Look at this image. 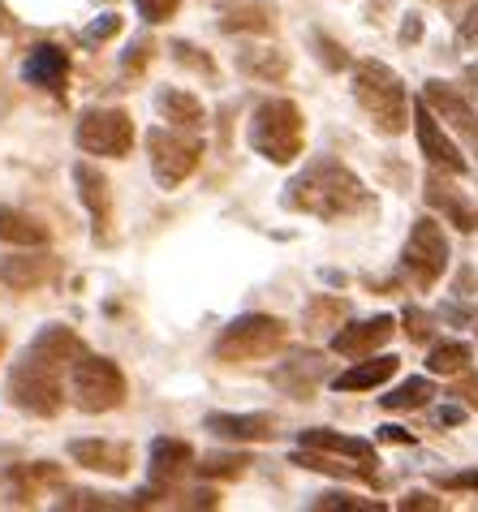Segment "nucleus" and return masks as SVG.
I'll list each match as a JSON object with an SVG mask.
<instances>
[{"instance_id": "obj_1", "label": "nucleus", "mask_w": 478, "mask_h": 512, "mask_svg": "<svg viewBox=\"0 0 478 512\" xmlns=\"http://www.w3.org/2000/svg\"><path fill=\"white\" fill-rule=\"evenodd\" d=\"M285 207L315 220H349L371 211L375 198L345 164H336L332 155H319L285 186Z\"/></svg>"}, {"instance_id": "obj_2", "label": "nucleus", "mask_w": 478, "mask_h": 512, "mask_svg": "<svg viewBox=\"0 0 478 512\" xmlns=\"http://www.w3.org/2000/svg\"><path fill=\"white\" fill-rule=\"evenodd\" d=\"M65 371L69 366L61 358H52V353L26 345L22 362L13 366L9 375V401L22 409V414L31 418H56L65 405Z\"/></svg>"}, {"instance_id": "obj_3", "label": "nucleus", "mask_w": 478, "mask_h": 512, "mask_svg": "<svg viewBox=\"0 0 478 512\" xmlns=\"http://www.w3.org/2000/svg\"><path fill=\"white\" fill-rule=\"evenodd\" d=\"M354 99L371 117L375 134L397 138L410 130V95H405V82L384 61H362L354 69Z\"/></svg>"}, {"instance_id": "obj_4", "label": "nucleus", "mask_w": 478, "mask_h": 512, "mask_svg": "<svg viewBox=\"0 0 478 512\" xmlns=\"http://www.w3.org/2000/svg\"><path fill=\"white\" fill-rule=\"evenodd\" d=\"M250 147L267 164H293L306 147V121L293 99H263L250 117Z\"/></svg>"}, {"instance_id": "obj_5", "label": "nucleus", "mask_w": 478, "mask_h": 512, "mask_svg": "<svg viewBox=\"0 0 478 512\" xmlns=\"http://www.w3.org/2000/svg\"><path fill=\"white\" fill-rule=\"evenodd\" d=\"M69 392L82 414H108V409L125 405V375L112 358L82 349L74 366H69Z\"/></svg>"}, {"instance_id": "obj_6", "label": "nucleus", "mask_w": 478, "mask_h": 512, "mask_svg": "<svg viewBox=\"0 0 478 512\" xmlns=\"http://www.w3.org/2000/svg\"><path fill=\"white\" fill-rule=\"evenodd\" d=\"M289 327L276 315H237L216 340V358L229 366H246L259 358H272V353L285 345Z\"/></svg>"}, {"instance_id": "obj_7", "label": "nucleus", "mask_w": 478, "mask_h": 512, "mask_svg": "<svg viewBox=\"0 0 478 512\" xmlns=\"http://www.w3.org/2000/svg\"><path fill=\"white\" fill-rule=\"evenodd\" d=\"M147 151H151V173H156V181L164 190H177L203 160V142L194 138V130L186 134V130H177V125H168V130H151L147 134Z\"/></svg>"}, {"instance_id": "obj_8", "label": "nucleus", "mask_w": 478, "mask_h": 512, "mask_svg": "<svg viewBox=\"0 0 478 512\" xmlns=\"http://www.w3.org/2000/svg\"><path fill=\"white\" fill-rule=\"evenodd\" d=\"M78 147L87 155H104V160H121L134 147V121L125 108H87L78 117Z\"/></svg>"}, {"instance_id": "obj_9", "label": "nucleus", "mask_w": 478, "mask_h": 512, "mask_svg": "<svg viewBox=\"0 0 478 512\" xmlns=\"http://www.w3.org/2000/svg\"><path fill=\"white\" fill-rule=\"evenodd\" d=\"M401 267L414 276L418 289H431V284L444 276V267H448V237H444V229L431 216L414 220L410 237H405V250H401Z\"/></svg>"}, {"instance_id": "obj_10", "label": "nucleus", "mask_w": 478, "mask_h": 512, "mask_svg": "<svg viewBox=\"0 0 478 512\" xmlns=\"http://www.w3.org/2000/svg\"><path fill=\"white\" fill-rule=\"evenodd\" d=\"M410 112H414V134H418V147H423V155L435 164V168H444V173H453V177H461L466 173V155L457 151V142L448 138L444 130H440V117L431 112V104L423 95L410 104Z\"/></svg>"}, {"instance_id": "obj_11", "label": "nucleus", "mask_w": 478, "mask_h": 512, "mask_svg": "<svg viewBox=\"0 0 478 512\" xmlns=\"http://www.w3.org/2000/svg\"><path fill=\"white\" fill-rule=\"evenodd\" d=\"M423 99L431 104L435 117H444L448 125H453V134L478 155V112L470 108V99H466V95H457V91L448 87V82H440V78L423 82Z\"/></svg>"}, {"instance_id": "obj_12", "label": "nucleus", "mask_w": 478, "mask_h": 512, "mask_svg": "<svg viewBox=\"0 0 478 512\" xmlns=\"http://www.w3.org/2000/svg\"><path fill=\"white\" fill-rule=\"evenodd\" d=\"M392 332H397V319H392V315L341 323V327H336V336H332V353H341V358H371L375 349L388 345Z\"/></svg>"}, {"instance_id": "obj_13", "label": "nucleus", "mask_w": 478, "mask_h": 512, "mask_svg": "<svg viewBox=\"0 0 478 512\" xmlns=\"http://www.w3.org/2000/svg\"><path fill=\"white\" fill-rule=\"evenodd\" d=\"M423 198H427V207H431V211H440V216L453 224L457 233H474V229H478V207L470 203V194H466V190H457L453 181L440 173V168H435V173L427 177Z\"/></svg>"}, {"instance_id": "obj_14", "label": "nucleus", "mask_w": 478, "mask_h": 512, "mask_svg": "<svg viewBox=\"0 0 478 512\" xmlns=\"http://www.w3.org/2000/svg\"><path fill=\"white\" fill-rule=\"evenodd\" d=\"M323 375H328V362H323L319 353H293L289 362H280L272 371V383L285 396H293V401H311Z\"/></svg>"}, {"instance_id": "obj_15", "label": "nucleus", "mask_w": 478, "mask_h": 512, "mask_svg": "<svg viewBox=\"0 0 478 512\" xmlns=\"http://www.w3.org/2000/svg\"><path fill=\"white\" fill-rule=\"evenodd\" d=\"M69 457H74L82 469H95V474H108V478L130 474V465H134L130 444H117V439H74V444H69Z\"/></svg>"}, {"instance_id": "obj_16", "label": "nucleus", "mask_w": 478, "mask_h": 512, "mask_svg": "<svg viewBox=\"0 0 478 512\" xmlns=\"http://www.w3.org/2000/svg\"><path fill=\"white\" fill-rule=\"evenodd\" d=\"M74 186H78V198L91 211L95 241H108V224H112V186H108V177L95 164H82L78 160L74 164Z\"/></svg>"}, {"instance_id": "obj_17", "label": "nucleus", "mask_w": 478, "mask_h": 512, "mask_svg": "<svg viewBox=\"0 0 478 512\" xmlns=\"http://www.w3.org/2000/svg\"><path fill=\"white\" fill-rule=\"evenodd\" d=\"M22 78L39 91H52V95H65V82H69V52L56 48V44H35L22 61Z\"/></svg>"}, {"instance_id": "obj_18", "label": "nucleus", "mask_w": 478, "mask_h": 512, "mask_svg": "<svg viewBox=\"0 0 478 512\" xmlns=\"http://www.w3.org/2000/svg\"><path fill=\"white\" fill-rule=\"evenodd\" d=\"M61 263L52 254H9L0 259V280L9 284L13 293H31V289H44L48 280H56Z\"/></svg>"}, {"instance_id": "obj_19", "label": "nucleus", "mask_w": 478, "mask_h": 512, "mask_svg": "<svg viewBox=\"0 0 478 512\" xmlns=\"http://www.w3.org/2000/svg\"><path fill=\"white\" fill-rule=\"evenodd\" d=\"M220 31L229 35H272L276 31V5L272 0H237L220 9Z\"/></svg>"}, {"instance_id": "obj_20", "label": "nucleus", "mask_w": 478, "mask_h": 512, "mask_svg": "<svg viewBox=\"0 0 478 512\" xmlns=\"http://www.w3.org/2000/svg\"><path fill=\"white\" fill-rule=\"evenodd\" d=\"M203 426L220 439H233V444H263V439H276V422L267 414H207Z\"/></svg>"}, {"instance_id": "obj_21", "label": "nucleus", "mask_w": 478, "mask_h": 512, "mask_svg": "<svg viewBox=\"0 0 478 512\" xmlns=\"http://www.w3.org/2000/svg\"><path fill=\"white\" fill-rule=\"evenodd\" d=\"M298 444H302V448L332 452V457H345V461H379L371 439L341 435V431H328V426H311V431H302V435H298Z\"/></svg>"}, {"instance_id": "obj_22", "label": "nucleus", "mask_w": 478, "mask_h": 512, "mask_svg": "<svg viewBox=\"0 0 478 512\" xmlns=\"http://www.w3.org/2000/svg\"><path fill=\"white\" fill-rule=\"evenodd\" d=\"M293 465L315 469V474H336V478H349V482H379L375 478V465L379 461H349L345 465V457H332V452H319V448L293 452Z\"/></svg>"}, {"instance_id": "obj_23", "label": "nucleus", "mask_w": 478, "mask_h": 512, "mask_svg": "<svg viewBox=\"0 0 478 512\" xmlns=\"http://www.w3.org/2000/svg\"><path fill=\"white\" fill-rule=\"evenodd\" d=\"M392 375H397V358L392 353H371L367 362H358V366H349V371H341L332 379V388L336 392H367V388H379V383H388Z\"/></svg>"}, {"instance_id": "obj_24", "label": "nucleus", "mask_w": 478, "mask_h": 512, "mask_svg": "<svg viewBox=\"0 0 478 512\" xmlns=\"http://www.w3.org/2000/svg\"><path fill=\"white\" fill-rule=\"evenodd\" d=\"M0 482H5V491H9L13 504H31L44 482H61V469H52L48 461H39V465H13V469L0 474Z\"/></svg>"}, {"instance_id": "obj_25", "label": "nucleus", "mask_w": 478, "mask_h": 512, "mask_svg": "<svg viewBox=\"0 0 478 512\" xmlns=\"http://www.w3.org/2000/svg\"><path fill=\"white\" fill-rule=\"evenodd\" d=\"M194 465V448L186 444V439H168V435H160L156 444H151V478L160 482H173V478H181L186 469Z\"/></svg>"}, {"instance_id": "obj_26", "label": "nucleus", "mask_w": 478, "mask_h": 512, "mask_svg": "<svg viewBox=\"0 0 478 512\" xmlns=\"http://www.w3.org/2000/svg\"><path fill=\"white\" fill-rule=\"evenodd\" d=\"M156 108H160V117L168 125H177V130H199L203 117H207L199 99H194L190 91H181V87H164L156 95Z\"/></svg>"}, {"instance_id": "obj_27", "label": "nucleus", "mask_w": 478, "mask_h": 512, "mask_svg": "<svg viewBox=\"0 0 478 512\" xmlns=\"http://www.w3.org/2000/svg\"><path fill=\"white\" fill-rule=\"evenodd\" d=\"M0 241L5 246H48V224L18 207H0Z\"/></svg>"}, {"instance_id": "obj_28", "label": "nucleus", "mask_w": 478, "mask_h": 512, "mask_svg": "<svg viewBox=\"0 0 478 512\" xmlns=\"http://www.w3.org/2000/svg\"><path fill=\"white\" fill-rule=\"evenodd\" d=\"M237 69L246 78H259V82H285L289 78V56L280 48H246L237 56Z\"/></svg>"}, {"instance_id": "obj_29", "label": "nucleus", "mask_w": 478, "mask_h": 512, "mask_svg": "<svg viewBox=\"0 0 478 512\" xmlns=\"http://www.w3.org/2000/svg\"><path fill=\"white\" fill-rule=\"evenodd\" d=\"M427 371L431 375H466L470 371V345L461 340H444L427 353Z\"/></svg>"}, {"instance_id": "obj_30", "label": "nucleus", "mask_w": 478, "mask_h": 512, "mask_svg": "<svg viewBox=\"0 0 478 512\" xmlns=\"http://www.w3.org/2000/svg\"><path fill=\"white\" fill-rule=\"evenodd\" d=\"M349 315V306L332 293H319L306 302V332H328V327H341V319Z\"/></svg>"}, {"instance_id": "obj_31", "label": "nucleus", "mask_w": 478, "mask_h": 512, "mask_svg": "<svg viewBox=\"0 0 478 512\" xmlns=\"http://www.w3.org/2000/svg\"><path fill=\"white\" fill-rule=\"evenodd\" d=\"M431 396H435V383L431 379H405L388 396H379V405H384V409H423Z\"/></svg>"}, {"instance_id": "obj_32", "label": "nucleus", "mask_w": 478, "mask_h": 512, "mask_svg": "<svg viewBox=\"0 0 478 512\" xmlns=\"http://www.w3.org/2000/svg\"><path fill=\"white\" fill-rule=\"evenodd\" d=\"M246 465L250 457H242V452H207L194 469H199V478H242Z\"/></svg>"}, {"instance_id": "obj_33", "label": "nucleus", "mask_w": 478, "mask_h": 512, "mask_svg": "<svg viewBox=\"0 0 478 512\" xmlns=\"http://www.w3.org/2000/svg\"><path fill=\"white\" fill-rule=\"evenodd\" d=\"M173 56H177V65H186V69H194V74H207V78H212V74H216L212 56H207V52H199V48H190V44H181V39H177V44H173Z\"/></svg>"}, {"instance_id": "obj_34", "label": "nucleus", "mask_w": 478, "mask_h": 512, "mask_svg": "<svg viewBox=\"0 0 478 512\" xmlns=\"http://www.w3.org/2000/svg\"><path fill=\"white\" fill-rule=\"evenodd\" d=\"M311 39H315V48H319V61H323V69H345V65H349V52H345L341 44H336V39H328L323 31H315Z\"/></svg>"}, {"instance_id": "obj_35", "label": "nucleus", "mask_w": 478, "mask_h": 512, "mask_svg": "<svg viewBox=\"0 0 478 512\" xmlns=\"http://www.w3.org/2000/svg\"><path fill=\"white\" fill-rule=\"evenodd\" d=\"M315 508H319V512H332V508H345V512H379V504H362V500H354V495H345V491L319 495Z\"/></svg>"}, {"instance_id": "obj_36", "label": "nucleus", "mask_w": 478, "mask_h": 512, "mask_svg": "<svg viewBox=\"0 0 478 512\" xmlns=\"http://www.w3.org/2000/svg\"><path fill=\"white\" fill-rule=\"evenodd\" d=\"M151 52H156V44L143 35V39H134L130 48H125V56H121V65H125V74H143L147 69V61H151Z\"/></svg>"}, {"instance_id": "obj_37", "label": "nucleus", "mask_w": 478, "mask_h": 512, "mask_svg": "<svg viewBox=\"0 0 478 512\" xmlns=\"http://www.w3.org/2000/svg\"><path fill=\"white\" fill-rule=\"evenodd\" d=\"M177 5H181V0H134L138 18H143V22H151V26L173 18V13H177Z\"/></svg>"}, {"instance_id": "obj_38", "label": "nucleus", "mask_w": 478, "mask_h": 512, "mask_svg": "<svg viewBox=\"0 0 478 512\" xmlns=\"http://www.w3.org/2000/svg\"><path fill=\"white\" fill-rule=\"evenodd\" d=\"M117 31H121V13H100V18L82 31V39H87V44H104V39H112Z\"/></svg>"}, {"instance_id": "obj_39", "label": "nucleus", "mask_w": 478, "mask_h": 512, "mask_svg": "<svg viewBox=\"0 0 478 512\" xmlns=\"http://www.w3.org/2000/svg\"><path fill=\"white\" fill-rule=\"evenodd\" d=\"M457 44L461 48H478V5L474 0L461 9V18H457Z\"/></svg>"}, {"instance_id": "obj_40", "label": "nucleus", "mask_w": 478, "mask_h": 512, "mask_svg": "<svg viewBox=\"0 0 478 512\" xmlns=\"http://www.w3.org/2000/svg\"><path fill=\"white\" fill-rule=\"evenodd\" d=\"M405 336L410 340H427L431 336V315H423V310H405Z\"/></svg>"}, {"instance_id": "obj_41", "label": "nucleus", "mask_w": 478, "mask_h": 512, "mask_svg": "<svg viewBox=\"0 0 478 512\" xmlns=\"http://www.w3.org/2000/svg\"><path fill=\"white\" fill-rule=\"evenodd\" d=\"M401 508L405 512H444V500H435V495H427V491H410V495H405V500H401Z\"/></svg>"}, {"instance_id": "obj_42", "label": "nucleus", "mask_w": 478, "mask_h": 512, "mask_svg": "<svg viewBox=\"0 0 478 512\" xmlns=\"http://www.w3.org/2000/svg\"><path fill=\"white\" fill-rule=\"evenodd\" d=\"M431 422L435 426H461V422H466V405H440L431 414Z\"/></svg>"}, {"instance_id": "obj_43", "label": "nucleus", "mask_w": 478, "mask_h": 512, "mask_svg": "<svg viewBox=\"0 0 478 512\" xmlns=\"http://www.w3.org/2000/svg\"><path fill=\"white\" fill-rule=\"evenodd\" d=\"M444 487H448V491H478V469H466V474L444 478Z\"/></svg>"}, {"instance_id": "obj_44", "label": "nucleus", "mask_w": 478, "mask_h": 512, "mask_svg": "<svg viewBox=\"0 0 478 512\" xmlns=\"http://www.w3.org/2000/svg\"><path fill=\"white\" fill-rule=\"evenodd\" d=\"M453 396H461V405H474V409H478V375H466V379H461Z\"/></svg>"}, {"instance_id": "obj_45", "label": "nucleus", "mask_w": 478, "mask_h": 512, "mask_svg": "<svg viewBox=\"0 0 478 512\" xmlns=\"http://www.w3.org/2000/svg\"><path fill=\"white\" fill-rule=\"evenodd\" d=\"M418 39H423V18L410 13V18L401 22V44H418Z\"/></svg>"}, {"instance_id": "obj_46", "label": "nucleus", "mask_w": 478, "mask_h": 512, "mask_svg": "<svg viewBox=\"0 0 478 512\" xmlns=\"http://www.w3.org/2000/svg\"><path fill=\"white\" fill-rule=\"evenodd\" d=\"M379 439H384V444H414V435L401 431V426H379Z\"/></svg>"}, {"instance_id": "obj_47", "label": "nucleus", "mask_w": 478, "mask_h": 512, "mask_svg": "<svg viewBox=\"0 0 478 512\" xmlns=\"http://www.w3.org/2000/svg\"><path fill=\"white\" fill-rule=\"evenodd\" d=\"M186 504H190V508H216V491H194Z\"/></svg>"}, {"instance_id": "obj_48", "label": "nucleus", "mask_w": 478, "mask_h": 512, "mask_svg": "<svg viewBox=\"0 0 478 512\" xmlns=\"http://www.w3.org/2000/svg\"><path fill=\"white\" fill-rule=\"evenodd\" d=\"M427 5H435V9H444V13H461L470 5V0H427Z\"/></svg>"}, {"instance_id": "obj_49", "label": "nucleus", "mask_w": 478, "mask_h": 512, "mask_svg": "<svg viewBox=\"0 0 478 512\" xmlns=\"http://www.w3.org/2000/svg\"><path fill=\"white\" fill-rule=\"evenodd\" d=\"M444 319H453V323H470V310H457V306H448V310H444Z\"/></svg>"}, {"instance_id": "obj_50", "label": "nucleus", "mask_w": 478, "mask_h": 512, "mask_svg": "<svg viewBox=\"0 0 478 512\" xmlns=\"http://www.w3.org/2000/svg\"><path fill=\"white\" fill-rule=\"evenodd\" d=\"M0 18H9V13L0 9ZM9 31H13V22H0V35H9Z\"/></svg>"}, {"instance_id": "obj_51", "label": "nucleus", "mask_w": 478, "mask_h": 512, "mask_svg": "<svg viewBox=\"0 0 478 512\" xmlns=\"http://www.w3.org/2000/svg\"><path fill=\"white\" fill-rule=\"evenodd\" d=\"M5 345H9V336H5V332H0V358H5Z\"/></svg>"}, {"instance_id": "obj_52", "label": "nucleus", "mask_w": 478, "mask_h": 512, "mask_svg": "<svg viewBox=\"0 0 478 512\" xmlns=\"http://www.w3.org/2000/svg\"><path fill=\"white\" fill-rule=\"evenodd\" d=\"M100 5H108V0H100Z\"/></svg>"}]
</instances>
